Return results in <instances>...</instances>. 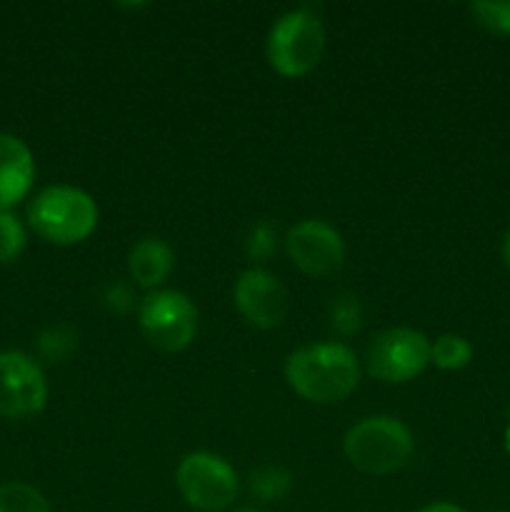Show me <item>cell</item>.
<instances>
[{
    "label": "cell",
    "mask_w": 510,
    "mask_h": 512,
    "mask_svg": "<svg viewBox=\"0 0 510 512\" xmlns=\"http://www.w3.org/2000/svg\"><path fill=\"white\" fill-rule=\"evenodd\" d=\"M78 348V333L70 325H53L38 338V350L50 363H60Z\"/></svg>",
    "instance_id": "2e32d148"
},
{
    "label": "cell",
    "mask_w": 510,
    "mask_h": 512,
    "mask_svg": "<svg viewBox=\"0 0 510 512\" xmlns=\"http://www.w3.org/2000/svg\"><path fill=\"white\" fill-rule=\"evenodd\" d=\"M25 248V228L18 215L3 210L0 213V265L13 263Z\"/></svg>",
    "instance_id": "ac0fdd59"
},
{
    "label": "cell",
    "mask_w": 510,
    "mask_h": 512,
    "mask_svg": "<svg viewBox=\"0 0 510 512\" xmlns=\"http://www.w3.org/2000/svg\"><path fill=\"white\" fill-rule=\"evenodd\" d=\"M325 50L323 20L298 8L275 20L268 33V60L283 78H303L320 63Z\"/></svg>",
    "instance_id": "277c9868"
},
{
    "label": "cell",
    "mask_w": 510,
    "mask_h": 512,
    "mask_svg": "<svg viewBox=\"0 0 510 512\" xmlns=\"http://www.w3.org/2000/svg\"><path fill=\"white\" fill-rule=\"evenodd\" d=\"M140 328L155 348L178 353L195 340L198 308L178 290H160L148 295L140 305Z\"/></svg>",
    "instance_id": "52a82bcc"
},
{
    "label": "cell",
    "mask_w": 510,
    "mask_h": 512,
    "mask_svg": "<svg viewBox=\"0 0 510 512\" xmlns=\"http://www.w3.org/2000/svg\"><path fill=\"white\" fill-rule=\"evenodd\" d=\"M285 250L303 273L325 278L343 268L345 245L338 230L323 220H303L285 235Z\"/></svg>",
    "instance_id": "9c48e42d"
},
{
    "label": "cell",
    "mask_w": 510,
    "mask_h": 512,
    "mask_svg": "<svg viewBox=\"0 0 510 512\" xmlns=\"http://www.w3.org/2000/svg\"><path fill=\"white\" fill-rule=\"evenodd\" d=\"M470 358H473V345L463 335H440L430 345V363L438 365L440 370H460L470 363Z\"/></svg>",
    "instance_id": "4fadbf2b"
},
{
    "label": "cell",
    "mask_w": 510,
    "mask_h": 512,
    "mask_svg": "<svg viewBox=\"0 0 510 512\" xmlns=\"http://www.w3.org/2000/svg\"><path fill=\"white\" fill-rule=\"evenodd\" d=\"M420 512H465V510L458 508V505H453V503H433Z\"/></svg>",
    "instance_id": "44dd1931"
},
{
    "label": "cell",
    "mask_w": 510,
    "mask_h": 512,
    "mask_svg": "<svg viewBox=\"0 0 510 512\" xmlns=\"http://www.w3.org/2000/svg\"><path fill=\"white\" fill-rule=\"evenodd\" d=\"M173 250L160 238H143L128 255V270L140 288H155L173 273Z\"/></svg>",
    "instance_id": "7c38bea8"
},
{
    "label": "cell",
    "mask_w": 510,
    "mask_h": 512,
    "mask_svg": "<svg viewBox=\"0 0 510 512\" xmlns=\"http://www.w3.org/2000/svg\"><path fill=\"white\" fill-rule=\"evenodd\" d=\"M0 512H50V503L28 483L0 485Z\"/></svg>",
    "instance_id": "5bb4252c"
},
{
    "label": "cell",
    "mask_w": 510,
    "mask_h": 512,
    "mask_svg": "<svg viewBox=\"0 0 510 512\" xmlns=\"http://www.w3.org/2000/svg\"><path fill=\"white\" fill-rule=\"evenodd\" d=\"M503 260H505V265L510 268V230H508V235L503 238Z\"/></svg>",
    "instance_id": "7402d4cb"
},
{
    "label": "cell",
    "mask_w": 510,
    "mask_h": 512,
    "mask_svg": "<svg viewBox=\"0 0 510 512\" xmlns=\"http://www.w3.org/2000/svg\"><path fill=\"white\" fill-rule=\"evenodd\" d=\"M28 220L40 238L55 245H75L98 225V205L85 190L73 185H50L33 198Z\"/></svg>",
    "instance_id": "7a4b0ae2"
},
{
    "label": "cell",
    "mask_w": 510,
    "mask_h": 512,
    "mask_svg": "<svg viewBox=\"0 0 510 512\" xmlns=\"http://www.w3.org/2000/svg\"><path fill=\"white\" fill-rule=\"evenodd\" d=\"M430 363V343L413 328H390L375 335L365 350V365L383 383H408Z\"/></svg>",
    "instance_id": "8992f818"
},
{
    "label": "cell",
    "mask_w": 510,
    "mask_h": 512,
    "mask_svg": "<svg viewBox=\"0 0 510 512\" xmlns=\"http://www.w3.org/2000/svg\"><path fill=\"white\" fill-rule=\"evenodd\" d=\"M45 400L48 383L40 365L20 350L0 353V415L28 418L45 408Z\"/></svg>",
    "instance_id": "ba28073f"
},
{
    "label": "cell",
    "mask_w": 510,
    "mask_h": 512,
    "mask_svg": "<svg viewBox=\"0 0 510 512\" xmlns=\"http://www.w3.org/2000/svg\"><path fill=\"white\" fill-rule=\"evenodd\" d=\"M290 488H293V475L283 468H275V465H265V468H258L250 475V490L263 503H273V500L285 498L290 493Z\"/></svg>",
    "instance_id": "9a60e30c"
},
{
    "label": "cell",
    "mask_w": 510,
    "mask_h": 512,
    "mask_svg": "<svg viewBox=\"0 0 510 512\" xmlns=\"http://www.w3.org/2000/svg\"><path fill=\"white\" fill-rule=\"evenodd\" d=\"M35 180V160L28 145L10 133H0V213L18 205Z\"/></svg>",
    "instance_id": "8fae6325"
},
{
    "label": "cell",
    "mask_w": 510,
    "mask_h": 512,
    "mask_svg": "<svg viewBox=\"0 0 510 512\" xmlns=\"http://www.w3.org/2000/svg\"><path fill=\"white\" fill-rule=\"evenodd\" d=\"M248 255L255 260H265L275 253V228L270 223H258L250 230L248 240H245Z\"/></svg>",
    "instance_id": "ffe728a7"
},
{
    "label": "cell",
    "mask_w": 510,
    "mask_h": 512,
    "mask_svg": "<svg viewBox=\"0 0 510 512\" xmlns=\"http://www.w3.org/2000/svg\"><path fill=\"white\" fill-rule=\"evenodd\" d=\"M470 13L490 33L510 35V0H478L470 5Z\"/></svg>",
    "instance_id": "e0dca14e"
},
{
    "label": "cell",
    "mask_w": 510,
    "mask_h": 512,
    "mask_svg": "<svg viewBox=\"0 0 510 512\" xmlns=\"http://www.w3.org/2000/svg\"><path fill=\"white\" fill-rule=\"evenodd\" d=\"M235 308L255 328H278L288 315V290L268 270L250 268L235 280Z\"/></svg>",
    "instance_id": "30bf717a"
},
{
    "label": "cell",
    "mask_w": 510,
    "mask_h": 512,
    "mask_svg": "<svg viewBox=\"0 0 510 512\" xmlns=\"http://www.w3.org/2000/svg\"><path fill=\"white\" fill-rule=\"evenodd\" d=\"M345 458L368 475H388L405 468L413 458V433L388 415L360 420L345 435Z\"/></svg>",
    "instance_id": "3957f363"
},
{
    "label": "cell",
    "mask_w": 510,
    "mask_h": 512,
    "mask_svg": "<svg viewBox=\"0 0 510 512\" xmlns=\"http://www.w3.org/2000/svg\"><path fill=\"white\" fill-rule=\"evenodd\" d=\"M238 512H258V510H253V508H245V510H238Z\"/></svg>",
    "instance_id": "603a6c76"
},
{
    "label": "cell",
    "mask_w": 510,
    "mask_h": 512,
    "mask_svg": "<svg viewBox=\"0 0 510 512\" xmlns=\"http://www.w3.org/2000/svg\"><path fill=\"white\" fill-rule=\"evenodd\" d=\"M178 488L185 503L200 512H220L238 498V475L228 460L213 453H190L180 460Z\"/></svg>",
    "instance_id": "5b68a950"
},
{
    "label": "cell",
    "mask_w": 510,
    "mask_h": 512,
    "mask_svg": "<svg viewBox=\"0 0 510 512\" xmlns=\"http://www.w3.org/2000/svg\"><path fill=\"white\" fill-rule=\"evenodd\" d=\"M330 325L340 335L358 333L360 325H363V310H360L358 298H353V295L335 298L333 305H330Z\"/></svg>",
    "instance_id": "d6986e66"
},
{
    "label": "cell",
    "mask_w": 510,
    "mask_h": 512,
    "mask_svg": "<svg viewBox=\"0 0 510 512\" xmlns=\"http://www.w3.org/2000/svg\"><path fill=\"white\" fill-rule=\"evenodd\" d=\"M288 385L310 403H338L360 380L355 353L343 343H315L295 350L285 363Z\"/></svg>",
    "instance_id": "6da1fadb"
}]
</instances>
